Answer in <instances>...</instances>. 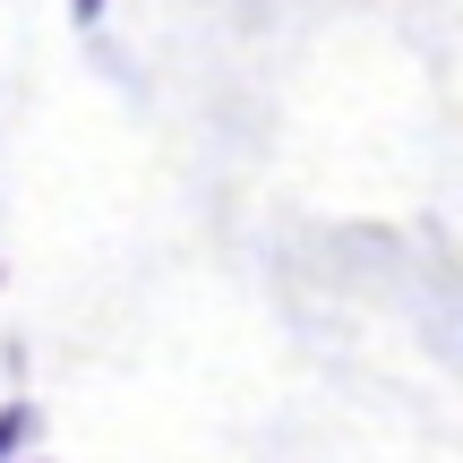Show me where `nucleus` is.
Returning <instances> with one entry per match:
<instances>
[{"mask_svg": "<svg viewBox=\"0 0 463 463\" xmlns=\"http://www.w3.org/2000/svg\"><path fill=\"white\" fill-rule=\"evenodd\" d=\"M26 438H34V412H26V403H9V412H0V455L26 447Z\"/></svg>", "mask_w": 463, "mask_h": 463, "instance_id": "obj_1", "label": "nucleus"}]
</instances>
